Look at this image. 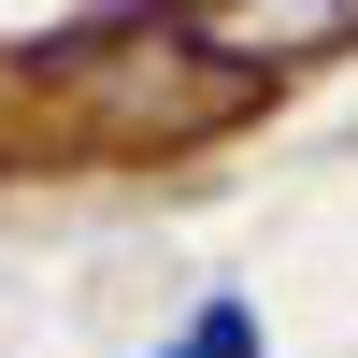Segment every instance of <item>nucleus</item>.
Here are the masks:
<instances>
[{"label": "nucleus", "instance_id": "nucleus-1", "mask_svg": "<svg viewBox=\"0 0 358 358\" xmlns=\"http://www.w3.org/2000/svg\"><path fill=\"white\" fill-rule=\"evenodd\" d=\"M158 358H258V315H244V301H201V315H187Z\"/></svg>", "mask_w": 358, "mask_h": 358}]
</instances>
